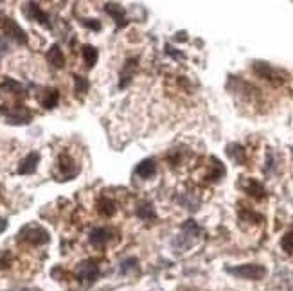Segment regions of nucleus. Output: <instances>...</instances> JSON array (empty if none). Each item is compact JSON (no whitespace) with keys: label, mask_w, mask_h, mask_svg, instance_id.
<instances>
[{"label":"nucleus","mask_w":293,"mask_h":291,"mask_svg":"<svg viewBox=\"0 0 293 291\" xmlns=\"http://www.w3.org/2000/svg\"><path fill=\"white\" fill-rule=\"evenodd\" d=\"M49 232L38 223H29L18 232V241L27 243L31 246H42V244L49 243Z\"/></svg>","instance_id":"obj_1"},{"label":"nucleus","mask_w":293,"mask_h":291,"mask_svg":"<svg viewBox=\"0 0 293 291\" xmlns=\"http://www.w3.org/2000/svg\"><path fill=\"white\" fill-rule=\"evenodd\" d=\"M0 114L4 115L5 122L15 126L29 124L32 120V114L27 108H24V106H7V108L0 110Z\"/></svg>","instance_id":"obj_2"},{"label":"nucleus","mask_w":293,"mask_h":291,"mask_svg":"<svg viewBox=\"0 0 293 291\" xmlns=\"http://www.w3.org/2000/svg\"><path fill=\"white\" fill-rule=\"evenodd\" d=\"M229 273L241 277V279H248V281H259V279H264L266 268L259 264H243L237 268H229Z\"/></svg>","instance_id":"obj_3"},{"label":"nucleus","mask_w":293,"mask_h":291,"mask_svg":"<svg viewBox=\"0 0 293 291\" xmlns=\"http://www.w3.org/2000/svg\"><path fill=\"white\" fill-rule=\"evenodd\" d=\"M79 173V166L72 160V156L61 155L56 162V175L58 180H72L76 175Z\"/></svg>","instance_id":"obj_4"},{"label":"nucleus","mask_w":293,"mask_h":291,"mask_svg":"<svg viewBox=\"0 0 293 291\" xmlns=\"http://www.w3.org/2000/svg\"><path fill=\"white\" fill-rule=\"evenodd\" d=\"M223 175H225V167L221 166V162L216 160V158H210L209 164H205L204 166L202 178H204V182H207V183H214V182H218V180H221Z\"/></svg>","instance_id":"obj_5"},{"label":"nucleus","mask_w":293,"mask_h":291,"mask_svg":"<svg viewBox=\"0 0 293 291\" xmlns=\"http://www.w3.org/2000/svg\"><path fill=\"white\" fill-rule=\"evenodd\" d=\"M76 273H78L79 281L94 282L95 279L99 277V266H97V262H94V261H83V262L78 264Z\"/></svg>","instance_id":"obj_6"},{"label":"nucleus","mask_w":293,"mask_h":291,"mask_svg":"<svg viewBox=\"0 0 293 291\" xmlns=\"http://www.w3.org/2000/svg\"><path fill=\"white\" fill-rule=\"evenodd\" d=\"M2 27H4L5 34H7L9 38H13L16 43H26L27 42V36H26V32H24V29H22V27L18 26L13 18H4Z\"/></svg>","instance_id":"obj_7"},{"label":"nucleus","mask_w":293,"mask_h":291,"mask_svg":"<svg viewBox=\"0 0 293 291\" xmlns=\"http://www.w3.org/2000/svg\"><path fill=\"white\" fill-rule=\"evenodd\" d=\"M112 234H114V230L112 229H106V227H97L90 232V243L94 244L95 248H105L106 244L112 241Z\"/></svg>","instance_id":"obj_8"},{"label":"nucleus","mask_w":293,"mask_h":291,"mask_svg":"<svg viewBox=\"0 0 293 291\" xmlns=\"http://www.w3.org/2000/svg\"><path fill=\"white\" fill-rule=\"evenodd\" d=\"M24 13H26V16L29 18V20H36V22H40V24H43V26H49L47 13L42 11V7H40L38 4H32V2L24 4Z\"/></svg>","instance_id":"obj_9"},{"label":"nucleus","mask_w":293,"mask_h":291,"mask_svg":"<svg viewBox=\"0 0 293 291\" xmlns=\"http://www.w3.org/2000/svg\"><path fill=\"white\" fill-rule=\"evenodd\" d=\"M38 162H40V155H38V153H29V155L20 162L18 175H32V173L36 171Z\"/></svg>","instance_id":"obj_10"},{"label":"nucleus","mask_w":293,"mask_h":291,"mask_svg":"<svg viewBox=\"0 0 293 291\" xmlns=\"http://www.w3.org/2000/svg\"><path fill=\"white\" fill-rule=\"evenodd\" d=\"M117 210V205L114 200H110V198L106 196H101L99 200H97V212L103 216V218H112L114 214H116Z\"/></svg>","instance_id":"obj_11"},{"label":"nucleus","mask_w":293,"mask_h":291,"mask_svg":"<svg viewBox=\"0 0 293 291\" xmlns=\"http://www.w3.org/2000/svg\"><path fill=\"white\" fill-rule=\"evenodd\" d=\"M155 171H157V164H155V160H151V158L142 160L135 169L137 175H139L141 178H144V180H149V178L155 175Z\"/></svg>","instance_id":"obj_12"},{"label":"nucleus","mask_w":293,"mask_h":291,"mask_svg":"<svg viewBox=\"0 0 293 291\" xmlns=\"http://www.w3.org/2000/svg\"><path fill=\"white\" fill-rule=\"evenodd\" d=\"M47 61L53 65L54 68H61L65 65V56H63V51L59 49V45H53L47 52Z\"/></svg>","instance_id":"obj_13"},{"label":"nucleus","mask_w":293,"mask_h":291,"mask_svg":"<svg viewBox=\"0 0 293 291\" xmlns=\"http://www.w3.org/2000/svg\"><path fill=\"white\" fill-rule=\"evenodd\" d=\"M245 193L250 194V196L256 198V200H261V198L266 196L264 187H263L259 182H256V180H248V182L245 183Z\"/></svg>","instance_id":"obj_14"},{"label":"nucleus","mask_w":293,"mask_h":291,"mask_svg":"<svg viewBox=\"0 0 293 291\" xmlns=\"http://www.w3.org/2000/svg\"><path fill=\"white\" fill-rule=\"evenodd\" d=\"M105 9H106V13L110 16H114V20H116V24L117 26H124L126 24V16H124V9L120 7L119 4H106L105 5Z\"/></svg>","instance_id":"obj_15"},{"label":"nucleus","mask_w":293,"mask_h":291,"mask_svg":"<svg viewBox=\"0 0 293 291\" xmlns=\"http://www.w3.org/2000/svg\"><path fill=\"white\" fill-rule=\"evenodd\" d=\"M18 95L22 94V85L16 83L15 79H5L4 83L0 85V95Z\"/></svg>","instance_id":"obj_16"},{"label":"nucleus","mask_w":293,"mask_h":291,"mask_svg":"<svg viewBox=\"0 0 293 291\" xmlns=\"http://www.w3.org/2000/svg\"><path fill=\"white\" fill-rule=\"evenodd\" d=\"M58 101H59V92L58 90H54V88H49V90H45L43 92V95H42V106L43 108H54L56 104H58Z\"/></svg>","instance_id":"obj_17"},{"label":"nucleus","mask_w":293,"mask_h":291,"mask_svg":"<svg viewBox=\"0 0 293 291\" xmlns=\"http://www.w3.org/2000/svg\"><path fill=\"white\" fill-rule=\"evenodd\" d=\"M81 54H83V59H85V65L87 67H94L95 61H97V58H99V52H97V49L92 47V45H83V49H81Z\"/></svg>","instance_id":"obj_18"},{"label":"nucleus","mask_w":293,"mask_h":291,"mask_svg":"<svg viewBox=\"0 0 293 291\" xmlns=\"http://www.w3.org/2000/svg\"><path fill=\"white\" fill-rule=\"evenodd\" d=\"M135 68H137V59H130V61L124 65L122 74H120V88L130 83V79L133 78V74H135Z\"/></svg>","instance_id":"obj_19"},{"label":"nucleus","mask_w":293,"mask_h":291,"mask_svg":"<svg viewBox=\"0 0 293 291\" xmlns=\"http://www.w3.org/2000/svg\"><path fill=\"white\" fill-rule=\"evenodd\" d=\"M227 153H229V156H231V158H234L235 162H243V160H245V149H243L241 146H237V144L229 146Z\"/></svg>","instance_id":"obj_20"},{"label":"nucleus","mask_w":293,"mask_h":291,"mask_svg":"<svg viewBox=\"0 0 293 291\" xmlns=\"http://www.w3.org/2000/svg\"><path fill=\"white\" fill-rule=\"evenodd\" d=\"M137 214H139V218H142L144 221H151L153 218H155V212H153V207L149 205V203H144L142 207H139V210H137Z\"/></svg>","instance_id":"obj_21"},{"label":"nucleus","mask_w":293,"mask_h":291,"mask_svg":"<svg viewBox=\"0 0 293 291\" xmlns=\"http://www.w3.org/2000/svg\"><path fill=\"white\" fill-rule=\"evenodd\" d=\"M281 246H283V250L286 252V254L293 255V230L286 232V235L281 239Z\"/></svg>","instance_id":"obj_22"},{"label":"nucleus","mask_w":293,"mask_h":291,"mask_svg":"<svg viewBox=\"0 0 293 291\" xmlns=\"http://www.w3.org/2000/svg\"><path fill=\"white\" fill-rule=\"evenodd\" d=\"M74 81H76V92L79 94H85L88 90V79L83 78V76H74Z\"/></svg>","instance_id":"obj_23"},{"label":"nucleus","mask_w":293,"mask_h":291,"mask_svg":"<svg viewBox=\"0 0 293 291\" xmlns=\"http://www.w3.org/2000/svg\"><path fill=\"white\" fill-rule=\"evenodd\" d=\"M11 261H13V257H11L9 252H0V270H4V268H9L11 266Z\"/></svg>","instance_id":"obj_24"},{"label":"nucleus","mask_w":293,"mask_h":291,"mask_svg":"<svg viewBox=\"0 0 293 291\" xmlns=\"http://www.w3.org/2000/svg\"><path fill=\"white\" fill-rule=\"evenodd\" d=\"M83 24L87 27H90V29H94V31H99V29H101V24L97 20H92V22H90V20H83Z\"/></svg>","instance_id":"obj_25"},{"label":"nucleus","mask_w":293,"mask_h":291,"mask_svg":"<svg viewBox=\"0 0 293 291\" xmlns=\"http://www.w3.org/2000/svg\"><path fill=\"white\" fill-rule=\"evenodd\" d=\"M135 259H126L124 262H122V271H128L131 270V268H135Z\"/></svg>","instance_id":"obj_26"},{"label":"nucleus","mask_w":293,"mask_h":291,"mask_svg":"<svg viewBox=\"0 0 293 291\" xmlns=\"http://www.w3.org/2000/svg\"><path fill=\"white\" fill-rule=\"evenodd\" d=\"M5 227H7V221H5V219H0V234L5 230Z\"/></svg>","instance_id":"obj_27"}]
</instances>
